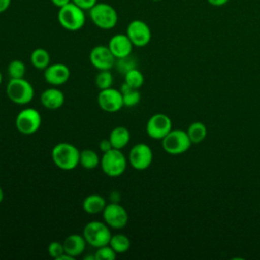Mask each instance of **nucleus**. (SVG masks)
Here are the masks:
<instances>
[{
  "instance_id": "9",
  "label": "nucleus",
  "mask_w": 260,
  "mask_h": 260,
  "mask_svg": "<svg viewBox=\"0 0 260 260\" xmlns=\"http://www.w3.org/2000/svg\"><path fill=\"white\" fill-rule=\"evenodd\" d=\"M102 213L104 221L114 230H121L128 223V212L119 202L107 203Z\"/></svg>"
},
{
  "instance_id": "39",
  "label": "nucleus",
  "mask_w": 260,
  "mask_h": 260,
  "mask_svg": "<svg viewBox=\"0 0 260 260\" xmlns=\"http://www.w3.org/2000/svg\"><path fill=\"white\" fill-rule=\"evenodd\" d=\"M151 1H153V2H157V1H160V0H151Z\"/></svg>"
},
{
  "instance_id": "21",
  "label": "nucleus",
  "mask_w": 260,
  "mask_h": 260,
  "mask_svg": "<svg viewBox=\"0 0 260 260\" xmlns=\"http://www.w3.org/2000/svg\"><path fill=\"white\" fill-rule=\"evenodd\" d=\"M50 54L43 48L35 49L30 54L31 65L40 70H45L50 65Z\"/></svg>"
},
{
  "instance_id": "28",
  "label": "nucleus",
  "mask_w": 260,
  "mask_h": 260,
  "mask_svg": "<svg viewBox=\"0 0 260 260\" xmlns=\"http://www.w3.org/2000/svg\"><path fill=\"white\" fill-rule=\"evenodd\" d=\"M113 81L114 77L110 70H100L95 76V85L100 90L112 87Z\"/></svg>"
},
{
  "instance_id": "25",
  "label": "nucleus",
  "mask_w": 260,
  "mask_h": 260,
  "mask_svg": "<svg viewBox=\"0 0 260 260\" xmlns=\"http://www.w3.org/2000/svg\"><path fill=\"white\" fill-rule=\"evenodd\" d=\"M109 245L117 254H124L130 248V240L124 234L112 235Z\"/></svg>"
},
{
  "instance_id": "6",
  "label": "nucleus",
  "mask_w": 260,
  "mask_h": 260,
  "mask_svg": "<svg viewBox=\"0 0 260 260\" xmlns=\"http://www.w3.org/2000/svg\"><path fill=\"white\" fill-rule=\"evenodd\" d=\"M191 140L187 131L182 129H172L162 139L164 150L172 155H178L186 152L191 147Z\"/></svg>"
},
{
  "instance_id": "26",
  "label": "nucleus",
  "mask_w": 260,
  "mask_h": 260,
  "mask_svg": "<svg viewBox=\"0 0 260 260\" xmlns=\"http://www.w3.org/2000/svg\"><path fill=\"white\" fill-rule=\"evenodd\" d=\"M124 82L127 83L130 87L138 89L143 85L144 76H143L142 72L135 67V68L128 70L124 74Z\"/></svg>"
},
{
  "instance_id": "31",
  "label": "nucleus",
  "mask_w": 260,
  "mask_h": 260,
  "mask_svg": "<svg viewBox=\"0 0 260 260\" xmlns=\"http://www.w3.org/2000/svg\"><path fill=\"white\" fill-rule=\"evenodd\" d=\"M48 253L52 258L58 259L64 253L63 243H60L58 241L51 242L48 246Z\"/></svg>"
},
{
  "instance_id": "14",
  "label": "nucleus",
  "mask_w": 260,
  "mask_h": 260,
  "mask_svg": "<svg viewBox=\"0 0 260 260\" xmlns=\"http://www.w3.org/2000/svg\"><path fill=\"white\" fill-rule=\"evenodd\" d=\"M90 64L100 70H111L116 64V58L110 51L108 46L98 45L89 52Z\"/></svg>"
},
{
  "instance_id": "34",
  "label": "nucleus",
  "mask_w": 260,
  "mask_h": 260,
  "mask_svg": "<svg viewBox=\"0 0 260 260\" xmlns=\"http://www.w3.org/2000/svg\"><path fill=\"white\" fill-rule=\"evenodd\" d=\"M208 2V4H210L211 6L214 7H221L224 6L225 4H228L230 2V0H206Z\"/></svg>"
},
{
  "instance_id": "22",
  "label": "nucleus",
  "mask_w": 260,
  "mask_h": 260,
  "mask_svg": "<svg viewBox=\"0 0 260 260\" xmlns=\"http://www.w3.org/2000/svg\"><path fill=\"white\" fill-rule=\"evenodd\" d=\"M120 91L122 92V95H123L124 107L132 108V107H135L136 105L139 104V102L141 100V94L138 91V89L132 88L127 83L124 82L121 85Z\"/></svg>"
},
{
  "instance_id": "29",
  "label": "nucleus",
  "mask_w": 260,
  "mask_h": 260,
  "mask_svg": "<svg viewBox=\"0 0 260 260\" xmlns=\"http://www.w3.org/2000/svg\"><path fill=\"white\" fill-rule=\"evenodd\" d=\"M117 256V253L113 250V248L108 244L96 248L94 253L95 260H114Z\"/></svg>"
},
{
  "instance_id": "20",
  "label": "nucleus",
  "mask_w": 260,
  "mask_h": 260,
  "mask_svg": "<svg viewBox=\"0 0 260 260\" xmlns=\"http://www.w3.org/2000/svg\"><path fill=\"white\" fill-rule=\"evenodd\" d=\"M109 139L113 148L122 150L130 141V132L124 126H117L110 132Z\"/></svg>"
},
{
  "instance_id": "32",
  "label": "nucleus",
  "mask_w": 260,
  "mask_h": 260,
  "mask_svg": "<svg viewBox=\"0 0 260 260\" xmlns=\"http://www.w3.org/2000/svg\"><path fill=\"white\" fill-rule=\"evenodd\" d=\"M71 2L85 11L92 8L98 3V0H71Z\"/></svg>"
},
{
  "instance_id": "38",
  "label": "nucleus",
  "mask_w": 260,
  "mask_h": 260,
  "mask_svg": "<svg viewBox=\"0 0 260 260\" xmlns=\"http://www.w3.org/2000/svg\"><path fill=\"white\" fill-rule=\"evenodd\" d=\"M1 83H2V73L0 71V85H1Z\"/></svg>"
},
{
  "instance_id": "36",
  "label": "nucleus",
  "mask_w": 260,
  "mask_h": 260,
  "mask_svg": "<svg viewBox=\"0 0 260 260\" xmlns=\"http://www.w3.org/2000/svg\"><path fill=\"white\" fill-rule=\"evenodd\" d=\"M50 1L52 2L53 5H55L58 8H61L71 2V0H50Z\"/></svg>"
},
{
  "instance_id": "3",
  "label": "nucleus",
  "mask_w": 260,
  "mask_h": 260,
  "mask_svg": "<svg viewBox=\"0 0 260 260\" xmlns=\"http://www.w3.org/2000/svg\"><path fill=\"white\" fill-rule=\"evenodd\" d=\"M57 19L59 24L64 29L69 31H77L85 24V13L83 9L70 2L67 5L59 8Z\"/></svg>"
},
{
  "instance_id": "7",
  "label": "nucleus",
  "mask_w": 260,
  "mask_h": 260,
  "mask_svg": "<svg viewBox=\"0 0 260 260\" xmlns=\"http://www.w3.org/2000/svg\"><path fill=\"white\" fill-rule=\"evenodd\" d=\"M127 159L121 149L112 148L101 157L102 171L109 177H119L126 171Z\"/></svg>"
},
{
  "instance_id": "30",
  "label": "nucleus",
  "mask_w": 260,
  "mask_h": 260,
  "mask_svg": "<svg viewBox=\"0 0 260 260\" xmlns=\"http://www.w3.org/2000/svg\"><path fill=\"white\" fill-rule=\"evenodd\" d=\"M116 64H117V68L118 70L125 74L128 70L132 69V68H135L136 66V63H135V60H133L131 58V55L128 56V57H125V58H121V59H117L116 60Z\"/></svg>"
},
{
  "instance_id": "27",
  "label": "nucleus",
  "mask_w": 260,
  "mask_h": 260,
  "mask_svg": "<svg viewBox=\"0 0 260 260\" xmlns=\"http://www.w3.org/2000/svg\"><path fill=\"white\" fill-rule=\"evenodd\" d=\"M26 71L25 64L18 59L12 60L7 67V72L10 78H23Z\"/></svg>"
},
{
  "instance_id": "15",
  "label": "nucleus",
  "mask_w": 260,
  "mask_h": 260,
  "mask_svg": "<svg viewBox=\"0 0 260 260\" xmlns=\"http://www.w3.org/2000/svg\"><path fill=\"white\" fill-rule=\"evenodd\" d=\"M69 77L70 70L68 66L63 63L50 64L44 71L45 80L53 86H59L66 83Z\"/></svg>"
},
{
  "instance_id": "8",
  "label": "nucleus",
  "mask_w": 260,
  "mask_h": 260,
  "mask_svg": "<svg viewBox=\"0 0 260 260\" xmlns=\"http://www.w3.org/2000/svg\"><path fill=\"white\" fill-rule=\"evenodd\" d=\"M42 124V116L37 109L24 108L18 112L15 118V127L21 134L36 133Z\"/></svg>"
},
{
  "instance_id": "37",
  "label": "nucleus",
  "mask_w": 260,
  "mask_h": 260,
  "mask_svg": "<svg viewBox=\"0 0 260 260\" xmlns=\"http://www.w3.org/2000/svg\"><path fill=\"white\" fill-rule=\"evenodd\" d=\"M3 199H4V191H3L2 187L0 186V203L3 201Z\"/></svg>"
},
{
  "instance_id": "35",
  "label": "nucleus",
  "mask_w": 260,
  "mask_h": 260,
  "mask_svg": "<svg viewBox=\"0 0 260 260\" xmlns=\"http://www.w3.org/2000/svg\"><path fill=\"white\" fill-rule=\"evenodd\" d=\"M11 1L12 0H0V13L5 12L9 8Z\"/></svg>"
},
{
  "instance_id": "2",
  "label": "nucleus",
  "mask_w": 260,
  "mask_h": 260,
  "mask_svg": "<svg viewBox=\"0 0 260 260\" xmlns=\"http://www.w3.org/2000/svg\"><path fill=\"white\" fill-rule=\"evenodd\" d=\"M88 12L92 23L101 29H112L118 23V12L109 3L98 2L92 8L88 10Z\"/></svg>"
},
{
  "instance_id": "18",
  "label": "nucleus",
  "mask_w": 260,
  "mask_h": 260,
  "mask_svg": "<svg viewBox=\"0 0 260 260\" xmlns=\"http://www.w3.org/2000/svg\"><path fill=\"white\" fill-rule=\"evenodd\" d=\"M86 244L87 243H86L83 235L71 234L68 237H66L63 242L64 252L66 254L70 255L71 257L75 258L84 252Z\"/></svg>"
},
{
  "instance_id": "13",
  "label": "nucleus",
  "mask_w": 260,
  "mask_h": 260,
  "mask_svg": "<svg viewBox=\"0 0 260 260\" xmlns=\"http://www.w3.org/2000/svg\"><path fill=\"white\" fill-rule=\"evenodd\" d=\"M98 105L105 112L116 113L124 107L122 92L113 87L102 89L98 94Z\"/></svg>"
},
{
  "instance_id": "11",
  "label": "nucleus",
  "mask_w": 260,
  "mask_h": 260,
  "mask_svg": "<svg viewBox=\"0 0 260 260\" xmlns=\"http://www.w3.org/2000/svg\"><path fill=\"white\" fill-rule=\"evenodd\" d=\"M153 153L146 143H137L129 151L128 162L137 171L146 170L152 162Z\"/></svg>"
},
{
  "instance_id": "12",
  "label": "nucleus",
  "mask_w": 260,
  "mask_h": 260,
  "mask_svg": "<svg viewBox=\"0 0 260 260\" xmlns=\"http://www.w3.org/2000/svg\"><path fill=\"white\" fill-rule=\"evenodd\" d=\"M171 118L162 113L152 115L146 123L147 135L155 140H161L172 130Z\"/></svg>"
},
{
  "instance_id": "17",
  "label": "nucleus",
  "mask_w": 260,
  "mask_h": 260,
  "mask_svg": "<svg viewBox=\"0 0 260 260\" xmlns=\"http://www.w3.org/2000/svg\"><path fill=\"white\" fill-rule=\"evenodd\" d=\"M40 100L41 104L45 108L49 110H57L63 106L65 102V96L60 89L56 87H50L41 93Z\"/></svg>"
},
{
  "instance_id": "23",
  "label": "nucleus",
  "mask_w": 260,
  "mask_h": 260,
  "mask_svg": "<svg viewBox=\"0 0 260 260\" xmlns=\"http://www.w3.org/2000/svg\"><path fill=\"white\" fill-rule=\"evenodd\" d=\"M101 162V157L99 154L92 149H83L79 154V165L86 169L92 170L95 169Z\"/></svg>"
},
{
  "instance_id": "16",
  "label": "nucleus",
  "mask_w": 260,
  "mask_h": 260,
  "mask_svg": "<svg viewBox=\"0 0 260 260\" xmlns=\"http://www.w3.org/2000/svg\"><path fill=\"white\" fill-rule=\"evenodd\" d=\"M108 47L117 60L130 56L134 46L126 34H116L110 39Z\"/></svg>"
},
{
  "instance_id": "1",
  "label": "nucleus",
  "mask_w": 260,
  "mask_h": 260,
  "mask_svg": "<svg viewBox=\"0 0 260 260\" xmlns=\"http://www.w3.org/2000/svg\"><path fill=\"white\" fill-rule=\"evenodd\" d=\"M78 148L68 142H60L56 144L51 152L53 162L63 171H71L79 165Z\"/></svg>"
},
{
  "instance_id": "4",
  "label": "nucleus",
  "mask_w": 260,
  "mask_h": 260,
  "mask_svg": "<svg viewBox=\"0 0 260 260\" xmlns=\"http://www.w3.org/2000/svg\"><path fill=\"white\" fill-rule=\"evenodd\" d=\"M8 99L17 105L29 104L35 95V89L29 81L23 78H10L6 85Z\"/></svg>"
},
{
  "instance_id": "10",
  "label": "nucleus",
  "mask_w": 260,
  "mask_h": 260,
  "mask_svg": "<svg viewBox=\"0 0 260 260\" xmlns=\"http://www.w3.org/2000/svg\"><path fill=\"white\" fill-rule=\"evenodd\" d=\"M126 35L134 47H145L151 40V30L149 25L141 20L134 19L130 21L126 28Z\"/></svg>"
},
{
  "instance_id": "5",
  "label": "nucleus",
  "mask_w": 260,
  "mask_h": 260,
  "mask_svg": "<svg viewBox=\"0 0 260 260\" xmlns=\"http://www.w3.org/2000/svg\"><path fill=\"white\" fill-rule=\"evenodd\" d=\"M82 235L87 244L93 248H100L110 243L112 233L110 226L104 221H89L83 228Z\"/></svg>"
},
{
  "instance_id": "33",
  "label": "nucleus",
  "mask_w": 260,
  "mask_h": 260,
  "mask_svg": "<svg viewBox=\"0 0 260 260\" xmlns=\"http://www.w3.org/2000/svg\"><path fill=\"white\" fill-rule=\"evenodd\" d=\"M99 147H100V150H101L103 153H105V152H107V151H109L110 149L113 148L112 143H111V141H110L109 138L103 139V140L100 142Z\"/></svg>"
},
{
  "instance_id": "19",
  "label": "nucleus",
  "mask_w": 260,
  "mask_h": 260,
  "mask_svg": "<svg viewBox=\"0 0 260 260\" xmlns=\"http://www.w3.org/2000/svg\"><path fill=\"white\" fill-rule=\"evenodd\" d=\"M106 205V199L100 194H89L82 201V209L88 214L102 213Z\"/></svg>"
},
{
  "instance_id": "24",
  "label": "nucleus",
  "mask_w": 260,
  "mask_h": 260,
  "mask_svg": "<svg viewBox=\"0 0 260 260\" xmlns=\"http://www.w3.org/2000/svg\"><path fill=\"white\" fill-rule=\"evenodd\" d=\"M187 134L192 143H200L205 139L207 135V129L202 122L196 121L189 125L187 129Z\"/></svg>"
}]
</instances>
